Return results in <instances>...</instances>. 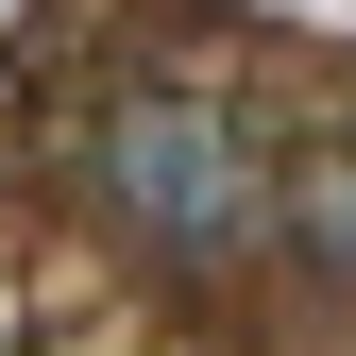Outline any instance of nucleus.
Here are the masks:
<instances>
[{"label":"nucleus","instance_id":"nucleus-1","mask_svg":"<svg viewBox=\"0 0 356 356\" xmlns=\"http://www.w3.org/2000/svg\"><path fill=\"white\" fill-rule=\"evenodd\" d=\"M85 204H102L119 254H153V272H238L254 238H272V153H254L238 85L204 68H136L102 85V119H85Z\"/></svg>","mask_w":356,"mask_h":356},{"label":"nucleus","instance_id":"nucleus-2","mask_svg":"<svg viewBox=\"0 0 356 356\" xmlns=\"http://www.w3.org/2000/svg\"><path fill=\"white\" fill-rule=\"evenodd\" d=\"M272 238H289L323 289H356V136H323L305 170H272Z\"/></svg>","mask_w":356,"mask_h":356}]
</instances>
